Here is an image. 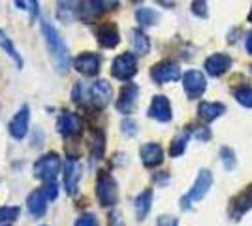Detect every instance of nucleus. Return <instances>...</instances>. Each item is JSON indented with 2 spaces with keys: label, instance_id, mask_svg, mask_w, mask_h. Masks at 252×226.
Masks as SVG:
<instances>
[{
  "label": "nucleus",
  "instance_id": "nucleus-1",
  "mask_svg": "<svg viewBox=\"0 0 252 226\" xmlns=\"http://www.w3.org/2000/svg\"><path fill=\"white\" fill-rule=\"evenodd\" d=\"M42 34H43V40H45V45L49 49V55H51L55 65H57V70L61 74H64L68 70V53H66L64 40L59 36L57 29L47 21H42Z\"/></svg>",
  "mask_w": 252,
  "mask_h": 226
},
{
  "label": "nucleus",
  "instance_id": "nucleus-2",
  "mask_svg": "<svg viewBox=\"0 0 252 226\" xmlns=\"http://www.w3.org/2000/svg\"><path fill=\"white\" fill-rule=\"evenodd\" d=\"M59 172H61V159L57 153H47L40 157L34 164V177L45 183H51L59 175Z\"/></svg>",
  "mask_w": 252,
  "mask_h": 226
},
{
  "label": "nucleus",
  "instance_id": "nucleus-3",
  "mask_svg": "<svg viewBox=\"0 0 252 226\" xmlns=\"http://www.w3.org/2000/svg\"><path fill=\"white\" fill-rule=\"evenodd\" d=\"M96 196H98V202L104 207L117 204V198H119V189H117L115 179L111 177V173L100 172L98 173V181H96Z\"/></svg>",
  "mask_w": 252,
  "mask_h": 226
},
{
  "label": "nucleus",
  "instance_id": "nucleus-4",
  "mask_svg": "<svg viewBox=\"0 0 252 226\" xmlns=\"http://www.w3.org/2000/svg\"><path fill=\"white\" fill-rule=\"evenodd\" d=\"M211 185H213V175H211V172L209 170H201L200 175H198V179H196L194 185H192L190 193L181 198V207H183V209H189L190 202H198V200H201L205 194L209 193Z\"/></svg>",
  "mask_w": 252,
  "mask_h": 226
},
{
  "label": "nucleus",
  "instance_id": "nucleus-5",
  "mask_svg": "<svg viewBox=\"0 0 252 226\" xmlns=\"http://www.w3.org/2000/svg\"><path fill=\"white\" fill-rule=\"evenodd\" d=\"M137 72V61L132 53L119 55L113 65H111V75L121 79V81H128L130 77H134Z\"/></svg>",
  "mask_w": 252,
  "mask_h": 226
},
{
  "label": "nucleus",
  "instance_id": "nucleus-6",
  "mask_svg": "<svg viewBox=\"0 0 252 226\" xmlns=\"http://www.w3.org/2000/svg\"><path fill=\"white\" fill-rule=\"evenodd\" d=\"M183 87H185V93H187V97L190 100H196V98H200L203 93H205V89H207V79H205V75L198 72V70H190L187 74L183 75Z\"/></svg>",
  "mask_w": 252,
  "mask_h": 226
},
{
  "label": "nucleus",
  "instance_id": "nucleus-7",
  "mask_svg": "<svg viewBox=\"0 0 252 226\" xmlns=\"http://www.w3.org/2000/svg\"><path fill=\"white\" fill-rule=\"evenodd\" d=\"M151 77L157 83H169V81H177L181 77V68L173 61H162L151 68Z\"/></svg>",
  "mask_w": 252,
  "mask_h": 226
},
{
  "label": "nucleus",
  "instance_id": "nucleus-8",
  "mask_svg": "<svg viewBox=\"0 0 252 226\" xmlns=\"http://www.w3.org/2000/svg\"><path fill=\"white\" fill-rule=\"evenodd\" d=\"M137 97H139V89L134 83H126L123 89H121V95L117 98V109L121 113H132L137 106Z\"/></svg>",
  "mask_w": 252,
  "mask_h": 226
},
{
  "label": "nucleus",
  "instance_id": "nucleus-9",
  "mask_svg": "<svg viewBox=\"0 0 252 226\" xmlns=\"http://www.w3.org/2000/svg\"><path fill=\"white\" fill-rule=\"evenodd\" d=\"M249 209H252V187H247L243 193H239L231 200L228 213H230L231 221H239Z\"/></svg>",
  "mask_w": 252,
  "mask_h": 226
},
{
  "label": "nucleus",
  "instance_id": "nucleus-10",
  "mask_svg": "<svg viewBox=\"0 0 252 226\" xmlns=\"http://www.w3.org/2000/svg\"><path fill=\"white\" fill-rule=\"evenodd\" d=\"M74 68L79 74L93 77L100 72V57L96 53H81L74 61Z\"/></svg>",
  "mask_w": 252,
  "mask_h": 226
},
{
  "label": "nucleus",
  "instance_id": "nucleus-11",
  "mask_svg": "<svg viewBox=\"0 0 252 226\" xmlns=\"http://www.w3.org/2000/svg\"><path fill=\"white\" fill-rule=\"evenodd\" d=\"M29 119H31V113H29V108L23 106L17 115L11 119L10 125H8V130H10L11 138L15 140H23L27 136V130H29Z\"/></svg>",
  "mask_w": 252,
  "mask_h": 226
},
{
  "label": "nucleus",
  "instance_id": "nucleus-12",
  "mask_svg": "<svg viewBox=\"0 0 252 226\" xmlns=\"http://www.w3.org/2000/svg\"><path fill=\"white\" fill-rule=\"evenodd\" d=\"M104 10L102 0H81L77 6V17L85 23H93L100 17V13Z\"/></svg>",
  "mask_w": 252,
  "mask_h": 226
},
{
  "label": "nucleus",
  "instance_id": "nucleus-13",
  "mask_svg": "<svg viewBox=\"0 0 252 226\" xmlns=\"http://www.w3.org/2000/svg\"><path fill=\"white\" fill-rule=\"evenodd\" d=\"M171 106H169V100L166 97H155L151 106H149V117L157 119L160 123H168L171 121Z\"/></svg>",
  "mask_w": 252,
  "mask_h": 226
},
{
  "label": "nucleus",
  "instance_id": "nucleus-14",
  "mask_svg": "<svg viewBox=\"0 0 252 226\" xmlns=\"http://www.w3.org/2000/svg\"><path fill=\"white\" fill-rule=\"evenodd\" d=\"M111 85L105 81V79H98L91 87V98H93V104L96 108H105L109 102H111Z\"/></svg>",
  "mask_w": 252,
  "mask_h": 226
},
{
  "label": "nucleus",
  "instance_id": "nucleus-15",
  "mask_svg": "<svg viewBox=\"0 0 252 226\" xmlns=\"http://www.w3.org/2000/svg\"><path fill=\"white\" fill-rule=\"evenodd\" d=\"M230 68H231V57L226 53H215L205 61V70H207V74L215 75V77L226 74Z\"/></svg>",
  "mask_w": 252,
  "mask_h": 226
},
{
  "label": "nucleus",
  "instance_id": "nucleus-16",
  "mask_svg": "<svg viewBox=\"0 0 252 226\" xmlns=\"http://www.w3.org/2000/svg\"><path fill=\"white\" fill-rule=\"evenodd\" d=\"M96 38H98V43L105 47V49H113L119 45L121 42V36H119V31L113 23H104L102 27H98L96 31Z\"/></svg>",
  "mask_w": 252,
  "mask_h": 226
},
{
  "label": "nucleus",
  "instance_id": "nucleus-17",
  "mask_svg": "<svg viewBox=\"0 0 252 226\" xmlns=\"http://www.w3.org/2000/svg\"><path fill=\"white\" fill-rule=\"evenodd\" d=\"M79 177H81V168L75 162V159L66 161V166H64V187H66V193L72 194V196L77 193Z\"/></svg>",
  "mask_w": 252,
  "mask_h": 226
},
{
  "label": "nucleus",
  "instance_id": "nucleus-18",
  "mask_svg": "<svg viewBox=\"0 0 252 226\" xmlns=\"http://www.w3.org/2000/svg\"><path fill=\"white\" fill-rule=\"evenodd\" d=\"M57 129H59V132H61L63 136L72 138V136H75V134L81 130V119L77 117L75 113H72V111H66V113H63V115L59 117Z\"/></svg>",
  "mask_w": 252,
  "mask_h": 226
},
{
  "label": "nucleus",
  "instance_id": "nucleus-19",
  "mask_svg": "<svg viewBox=\"0 0 252 226\" xmlns=\"http://www.w3.org/2000/svg\"><path fill=\"white\" fill-rule=\"evenodd\" d=\"M139 155H141V161L147 168H155L164 161V151L158 143H145L139 149Z\"/></svg>",
  "mask_w": 252,
  "mask_h": 226
},
{
  "label": "nucleus",
  "instance_id": "nucleus-20",
  "mask_svg": "<svg viewBox=\"0 0 252 226\" xmlns=\"http://www.w3.org/2000/svg\"><path fill=\"white\" fill-rule=\"evenodd\" d=\"M47 198L43 196V193L38 189V191H34V193L29 194V198H27V207H29V213L32 217H36V219H40V217L45 215V211H47Z\"/></svg>",
  "mask_w": 252,
  "mask_h": 226
},
{
  "label": "nucleus",
  "instance_id": "nucleus-21",
  "mask_svg": "<svg viewBox=\"0 0 252 226\" xmlns=\"http://www.w3.org/2000/svg\"><path fill=\"white\" fill-rule=\"evenodd\" d=\"M224 111H226V106L220 102H201L200 108H198V115L205 123H211V121L220 117Z\"/></svg>",
  "mask_w": 252,
  "mask_h": 226
},
{
  "label": "nucleus",
  "instance_id": "nucleus-22",
  "mask_svg": "<svg viewBox=\"0 0 252 226\" xmlns=\"http://www.w3.org/2000/svg\"><path fill=\"white\" fill-rule=\"evenodd\" d=\"M151 204H153V191H143L136 198V215L139 221L147 217V213L151 211Z\"/></svg>",
  "mask_w": 252,
  "mask_h": 226
},
{
  "label": "nucleus",
  "instance_id": "nucleus-23",
  "mask_svg": "<svg viewBox=\"0 0 252 226\" xmlns=\"http://www.w3.org/2000/svg\"><path fill=\"white\" fill-rule=\"evenodd\" d=\"M130 36H132V45H134V51L136 53L147 55L151 51V42H149V38L141 31H132Z\"/></svg>",
  "mask_w": 252,
  "mask_h": 226
},
{
  "label": "nucleus",
  "instance_id": "nucleus-24",
  "mask_svg": "<svg viewBox=\"0 0 252 226\" xmlns=\"http://www.w3.org/2000/svg\"><path fill=\"white\" fill-rule=\"evenodd\" d=\"M189 138H190V130H185V132L179 134L177 138H173L171 147H169V155H171V157H181V155L185 153V149H187Z\"/></svg>",
  "mask_w": 252,
  "mask_h": 226
},
{
  "label": "nucleus",
  "instance_id": "nucleus-25",
  "mask_svg": "<svg viewBox=\"0 0 252 226\" xmlns=\"http://www.w3.org/2000/svg\"><path fill=\"white\" fill-rule=\"evenodd\" d=\"M72 11H74V0H57V15L61 21H72Z\"/></svg>",
  "mask_w": 252,
  "mask_h": 226
},
{
  "label": "nucleus",
  "instance_id": "nucleus-26",
  "mask_svg": "<svg viewBox=\"0 0 252 226\" xmlns=\"http://www.w3.org/2000/svg\"><path fill=\"white\" fill-rule=\"evenodd\" d=\"M136 19L143 27H153L158 21V13L155 10H151V8H139L136 11Z\"/></svg>",
  "mask_w": 252,
  "mask_h": 226
},
{
  "label": "nucleus",
  "instance_id": "nucleus-27",
  "mask_svg": "<svg viewBox=\"0 0 252 226\" xmlns=\"http://www.w3.org/2000/svg\"><path fill=\"white\" fill-rule=\"evenodd\" d=\"M0 45H2V49L6 51V53L10 55L11 59H13V63L17 65V68H23V59H21V55L17 53V49L11 45V42L6 38V34L4 32H0Z\"/></svg>",
  "mask_w": 252,
  "mask_h": 226
},
{
  "label": "nucleus",
  "instance_id": "nucleus-28",
  "mask_svg": "<svg viewBox=\"0 0 252 226\" xmlns=\"http://www.w3.org/2000/svg\"><path fill=\"white\" fill-rule=\"evenodd\" d=\"M235 100L245 106V108H252V89L251 87H241V89H237L235 93Z\"/></svg>",
  "mask_w": 252,
  "mask_h": 226
},
{
  "label": "nucleus",
  "instance_id": "nucleus-29",
  "mask_svg": "<svg viewBox=\"0 0 252 226\" xmlns=\"http://www.w3.org/2000/svg\"><path fill=\"white\" fill-rule=\"evenodd\" d=\"M102 155H104V136L98 134L91 143V157H93V161H100Z\"/></svg>",
  "mask_w": 252,
  "mask_h": 226
},
{
  "label": "nucleus",
  "instance_id": "nucleus-30",
  "mask_svg": "<svg viewBox=\"0 0 252 226\" xmlns=\"http://www.w3.org/2000/svg\"><path fill=\"white\" fill-rule=\"evenodd\" d=\"M220 159H222V164H224L226 170H233V168H235V153H233L230 147H222Z\"/></svg>",
  "mask_w": 252,
  "mask_h": 226
},
{
  "label": "nucleus",
  "instance_id": "nucleus-31",
  "mask_svg": "<svg viewBox=\"0 0 252 226\" xmlns=\"http://www.w3.org/2000/svg\"><path fill=\"white\" fill-rule=\"evenodd\" d=\"M19 217V207H0V223H11Z\"/></svg>",
  "mask_w": 252,
  "mask_h": 226
},
{
  "label": "nucleus",
  "instance_id": "nucleus-32",
  "mask_svg": "<svg viewBox=\"0 0 252 226\" xmlns=\"http://www.w3.org/2000/svg\"><path fill=\"white\" fill-rule=\"evenodd\" d=\"M85 98H87V89H85L83 83H75L74 91H72V100L75 104H83Z\"/></svg>",
  "mask_w": 252,
  "mask_h": 226
},
{
  "label": "nucleus",
  "instance_id": "nucleus-33",
  "mask_svg": "<svg viewBox=\"0 0 252 226\" xmlns=\"http://www.w3.org/2000/svg\"><path fill=\"white\" fill-rule=\"evenodd\" d=\"M190 8L198 17H207V0H192Z\"/></svg>",
  "mask_w": 252,
  "mask_h": 226
},
{
  "label": "nucleus",
  "instance_id": "nucleus-34",
  "mask_svg": "<svg viewBox=\"0 0 252 226\" xmlns=\"http://www.w3.org/2000/svg\"><path fill=\"white\" fill-rule=\"evenodd\" d=\"M75 226H98V221L93 213H85L75 221Z\"/></svg>",
  "mask_w": 252,
  "mask_h": 226
},
{
  "label": "nucleus",
  "instance_id": "nucleus-35",
  "mask_svg": "<svg viewBox=\"0 0 252 226\" xmlns=\"http://www.w3.org/2000/svg\"><path fill=\"white\" fill-rule=\"evenodd\" d=\"M40 191H42L43 196H45L47 200H55V198H57V194H59V189H57V185L53 183V181L51 183H45Z\"/></svg>",
  "mask_w": 252,
  "mask_h": 226
},
{
  "label": "nucleus",
  "instance_id": "nucleus-36",
  "mask_svg": "<svg viewBox=\"0 0 252 226\" xmlns=\"http://www.w3.org/2000/svg\"><path fill=\"white\" fill-rule=\"evenodd\" d=\"M121 127H123V132H125L126 136H136L137 134V125L132 119H125Z\"/></svg>",
  "mask_w": 252,
  "mask_h": 226
},
{
  "label": "nucleus",
  "instance_id": "nucleus-37",
  "mask_svg": "<svg viewBox=\"0 0 252 226\" xmlns=\"http://www.w3.org/2000/svg\"><path fill=\"white\" fill-rule=\"evenodd\" d=\"M157 226H179V223H177V219H175V217L162 215V217H158Z\"/></svg>",
  "mask_w": 252,
  "mask_h": 226
},
{
  "label": "nucleus",
  "instance_id": "nucleus-38",
  "mask_svg": "<svg viewBox=\"0 0 252 226\" xmlns=\"http://www.w3.org/2000/svg\"><path fill=\"white\" fill-rule=\"evenodd\" d=\"M109 226H123V215H121V211H111L109 213Z\"/></svg>",
  "mask_w": 252,
  "mask_h": 226
},
{
  "label": "nucleus",
  "instance_id": "nucleus-39",
  "mask_svg": "<svg viewBox=\"0 0 252 226\" xmlns=\"http://www.w3.org/2000/svg\"><path fill=\"white\" fill-rule=\"evenodd\" d=\"M194 134H196V138H198V140H209L211 138V130L209 129H205V127H201V129H196V132H194Z\"/></svg>",
  "mask_w": 252,
  "mask_h": 226
},
{
  "label": "nucleus",
  "instance_id": "nucleus-40",
  "mask_svg": "<svg viewBox=\"0 0 252 226\" xmlns=\"http://www.w3.org/2000/svg\"><path fill=\"white\" fill-rule=\"evenodd\" d=\"M29 6H31V19L34 21L38 15V0H29Z\"/></svg>",
  "mask_w": 252,
  "mask_h": 226
},
{
  "label": "nucleus",
  "instance_id": "nucleus-41",
  "mask_svg": "<svg viewBox=\"0 0 252 226\" xmlns=\"http://www.w3.org/2000/svg\"><path fill=\"white\" fill-rule=\"evenodd\" d=\"M102 4H104L105 10H113L117 4H119V0H102Z\"/></svg>",
  "mask_w": 252,
  "mask_h": 226
},
{
  "label": "nucleus",
  "instance_id": "nucleus-42",
  "mask_svg": "<svg viewBox=\"0 0 252 226\" xmlns=\"http://www.w3.org/2000/svg\"><path fill=\"white\" fill-rule=\"evenodd\" d=\"M160 6H164V8H171L173 4H175V0H157Z\"/></svg>",
  "mask_w": 252,
  "mask_h": 226
},
{
  "label": "nucleus",
  "instance_id": "nucleus-43",
  "mask_svg": "<svg viewBox=\"0 0 252 226\" xmlns=\"http://www.w3.org/2000/svg\"><path fill=\"white\" fill-rule=\"evenodd\" d=\"M247 51L252 55V32L247 36Z\"/></svg>",
  "mask_w": 252,
  "mask_h": 226
},
{
  "label": "nucleus",
  "instance_id": "nucleus-44",
  "mask_svg": "<svg viewBox=\"0 0 252 226\" xmlns=\"http://www.w3.org/2000/svg\"><path fill=\"white\" fill-rule=\"evenodd\" d=\"M15 4H17L21 10H25V2H23V0H15Z\"/></svg>",
  "mask_w": 252,
  "mask_h": 226
},
{
  "label": "nucleus",
  "instance_id": "nucleus-45",
  "mask_svg": "<svg viewBox=\"0 0 252 226\" xmlns=\"http://www.w3.org/2000/svg\"><path fill=\"white\" fill-rule=\"evenodd\" d=\"M249 21L252 23V8H251V13H249Z\"/></svg>",
  "mask_w": 252,
  "mask_h": 226
},
{
  "label": "nucleus",
  "instance_id": "nucleus-46",
  "mask_svg": "<svg viewBox=\"0 0 252 226\" xmlns=\"http://www.w3.org/2000/svg\"><path fill=\"white\" fill-rule=\"evenodd\" d=\"M132 2H136V4H139V2H141V0H132Z\"/></svg>",
  "mask_w": 252,
  "mask_h": 226
}]
</instances>
